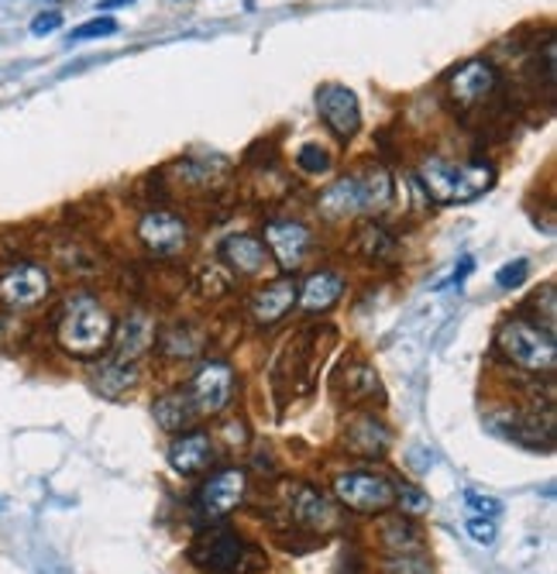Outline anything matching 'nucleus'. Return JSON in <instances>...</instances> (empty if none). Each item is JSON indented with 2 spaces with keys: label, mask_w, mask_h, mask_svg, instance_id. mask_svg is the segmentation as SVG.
Here are the masks:
<instances>
[{
  "label": "nucleus",
  "mask_w": 557,
  "mask_h": 574,
  "mask_svg": "<svg viewBox=\"0 0 557 574\" xmlns=\"http://www.w3.org/2000/svg\"><path fill=\"white\" fill-rule=\"evenodd\" d=\"M59 28H62V14L59 11H45V14H39V18L31 21V34H39V39H42V34L59 31Z\"/></svg>",
  "instance_id": "obj_30"
},
{
  "label": "nucleus",
  "mask_w": 557,
  "mask_h": 574,
  "mask_svg": "<svg viewBox=\"0 0 557 574\" xmlns=\"http://www.w3.org/2000/svg\"><path fill=\"white\" fill-rule=\"evenodd\" d=\"M186 392H190V400H193L196 413H203V416H217V413H224V410L231 406V400H234V369H231L227 362H203V365L193 372Z\"/></svg>",
  "instance_id": "obj_6"
},
{
  "label": "nucleus",
  "mask_w": 557,
  "mask_h": 574,
  "mask_svg": "<svg viewBox=\"0 0 557 574\" xmlns=\"http://www.w3.org/2000/svg\"><path fill=\"white\" fill-rule=\"evenodd\" d=\"M393 175L368 162L365 169L352 172V175H341L337 183H331L321 200L317 210L324 213L327 221H344V218H355V213H378L393 207Z\"/></svg>",
  "instance_id": "obj_2"
},
{
  "label": "nucleus",
  "mask_w": 557,
  "mask_h": 574,
  "mask_svg": "<svg viewBox=\"0 0 557 574\" xmlns=\"http://www.w3.org/2000/svg\"><path fill=\"white\" fill-rule=\"evenodd\" d=\"M162 351L172 354V358H193V354L200 351V338H193L190 328L176 324V328H172V331L162 338Z\"/></svg>",
  "instance_id": "obj_24"
},
{
  "label": "nucleus",
  "mask_w": 557,
  "mask_h": 574,
  "mask_svg": "<svg viewBox=\"0 0 557 574\" xmlns=\"http://www.w3.org/2000/svg\"><path fill=\"white\" fill-rule=\"evenodd\" d=\"M347 447L358 451L362 457H382L389 447V430L375 416H355L347 423Z\"/></svg>",
  "instance_id": "obj_19"
},
{
  "label": "nucleus",
  "mask_w": 557,
  "mask_h": 574,
  "mask_svg": "<svg viewBox=\"0 0 557 574\" xmlns=\"http://www.w3.org/2000/svg\"><path fill=\"white\" fill-rule=\"evenodd\" d=\"M496 169L489 162H447L440 155L424 159L421 165V183L427 197L440 207H458L478 200L485 190L493 187Z\"/></svg>",
  "instance_id": "obj_3"
},
{
  "label": "nucleus",
  "mask_w": 557,
  "mask_h": 574,
  "mask_svg": "<svg viewBox=\"0 0 557 574\" xmlns=\"http://www.w3.org/2000/svg\"><path fill=\"white\" fill-rule=\"evenodd\" d=\"M124 4H134V0H100V11H114V8H124Z\"/></svg>",
  "instance_id": "obj_32"
},
{
  "label": "nucleus",
  "mask_w": 557,
  "mask_h": 574,
  "mask_svg": "<svg viewBox=\"0 0 557 574\" xmlns=\"http://www.w3.org/2000/svg\"><path fill=\"white\" fill-rule=\"evenodd\" d=\"M341 296H344V279L337 272H331V269L313 272L296 290V303L306 313H327Z\"/></svg>",
  "instance_id": "obj_17"
},
{
  "label": "nucleus",
  "mask_w": 557,
  "mask_h": 574,
  "mask_svg": "<svg viewBox=\"0 0 557 574\" xmlns=\"http://www.w3.org/2000/svg\"><path fill=\"white\" fill-rule=\"evenodd\" d=\"M49 293H52V279L34 262H18L0 275V303L4 306L28 310V306H39Z\"/></svg>",
  "instance_id": "obj_10"
},
{
  "label": "nucleus",
  "mask_w": 557,
  "mask_h": 574,
  "mask_svg": "<svg viewBox=\"0 0 557 574\" xmlns=\"http://www.w3.org/2000/svg\"><path fill=\"white\" fill-rule=\"evenodd\" d=\"M313 244L310 228H303L300 221H269L265 224V248L269 259L283 269V275L296 272L306 259V251Z\"/></svg>",
  "instance_id": "obj_12"
},
{
  "label": "nucleus",
  "mask_w": 557,
  "mask_h": 574,
  "mask_svg": "<svg viewBox=\"0 0 557 574\" xmlns=\"http://www.w3.org/2000/svg\"><path fill=\"white\" fill-rule=\"evenodd\" d=\"M290 516L306 526V530H327L334 526V510H331V502L317 492V489H310V485H300L293 492V502H290Z\"/></svg>",
  "instance_id": "obj_18"
},
{
  "label": "nucleus",
  "mask_w": 557,
  "mask_h": 574,
  "mask_svg": "<svg viewBox=\"0 0 557 574\" xmlns=\"http://www.w3.org/2000/svg\"><path fill=\"white\" fill-rule=\"evenodd\" d=\"M245 554H249V547L234 530H206L190 547V561L203 571H214V574L237 571L241 564H245Z\"/></svg>",
  "instance_id": "obj_7"
},
{
  "label": "nucleus",
  "mask_w": 557,
  "mask_h": 574,
  "mask_svg": "<svg viewBox=\"0 0 557 574\" xmlns=\"http://www.w3.org/2000/svg\"><path fill=\"white\" fill-rule=\"evenodd\" d=\"M296 290H300V285L290 275H278V279L265 282L262 290L255 293V300H252L255 324H262V328L278 324V320H283L296 306Z\"/></svg>",
  "instance_id": "obj_14"
},
{
  "label": "nucleus",
  "mask_w": 557,
  "mask_h": 574,
  "mask_svg": "<svg viewBox=\"0 0 557 574\" xmlns=\"http://www.w3.org/2000/svg\"><path fill=\"white\" fill-rule=\"evenodd\" d=\"M468 533L475 536V544H482V547H489L493 541H496V523L493 520H468Z\"/></svg>",
  "instance_id": "obj_29"
},
{
  "label": "nucleus",
  "mask_w": 557,
  "mask_h": 574,
  "mask_svg": "<svg viewBox=\"0 0 557 574\" xmlns=\"http://www.w3.org/2000/svg\"><path fill=\"white\" fill-rule=\"evenodd\" d=\"M499 351L509 358L516 369L530 375H550L557 369V341L550 328H540L534 320L509 316L496 334Z\"/></svg>",
  "instance_id": "obj_4"
},
{
  "label": "nucleus",
  "mask_w": 557,
  "mask_h": 574,
  "mask_svg": "<svg viewBox=\"0 0 557 574\" xmlns=\"http://www.w3.org/2000/svg\"><path fill=\"white\" fill-rule=\"evenodd\" d=\"M396 502H399L403 513H424V510H431V499L421 489H413V485L396 489Z\"/></svg>",
  "instance_id": "obj_28"
},
{
  "label": "nucleus",
  "mask_w": 557,
  "mask_h": 574,
  "mask_svg": "<svg viewBox=\"0 0 557 574\" xmlns=\"http://www.w3.org/2000/svg\"><path fill=\"white\" fill-rule=\"evenodd\" d=\"M317 114L324 118L327 131L337 141H352L362 128V107L352 87L344 83H324L317 90Z\"/></svg>",
  "instance_id": "obj_9"
},
{
  "label": "nucleus",
  "mask_w": 557,
  "mask_h": 574,
  "mask_svg": "<svg viewBox=\"0 0 557 574\" xmlns=\"http://www.w3.org/2000/svg\"><path fill=\"white\" fill-rule=\"evenodd\" d=\"M499 83V73L493 62L485 59H468L465 66H458L455 73L447 77V97L458 111H468V107L482 103Z\"/></svg>",
  "instance_id": "obj_11"
},
{
  "label": "nucleus",
  "mask_w": 557,
  "mask_h": 574,
  "mask_svg": "<svg viewBox=\"0 0 557 574\" xmlns=\"http://www.w3.org/2000/svg\"><path fill=\"white\" fill-rule=\"evenodd\" d=\"M334 495L355 513H386L396 506V485L375 472H347L334 479Z\"/></svg>",
  "instance_id": "obj_5"
},
{
  "label": "nucleus",
  "mask_w": 557,
  "mask_h": 574,
  "mask_svg": "<svg viewBox=\"0 0 557 574\" xmlns=\"http://www.w3.org/2000/svg\"><path fill=\"white\" fill-rule=\"evenodd\" d=\"M193 416H200V413H196V406H193L186 389L169 392V396H162L155 403V420L162 423V430H172V434H176V430H183V426H190Z\"/></svg>",
  "instance_id": "obj_20"
},
{
  "label": "nucleus",
  "mask_w": 557,
  "mask_h": 574,
  "mask_svg": "<svg viewBox=\"0 0 557 574\" xmlns=\"http://www.w3.org/2000/svg\"><path fill=\"white\" fill-rule=\"evenodd\" d=\"M472 269H475V262H472V259H462V269L455 272V282L462 285V282H465V275H468Z\"/></svg>",
  "instance_id": "obj_33"
},
{
  "label": "nucleus",
  "mask_w": 557,
  "mask_h": 574,
  "mask_svg": "<svg viewBox=\"0 0 557 574\" xmlns=\"http://www.w3.org/2000/svg\"><path fill=\"white\" fill-rule=\"evenodd\" d=\"M296 165L306 175H324L331 169V152L324 145H317V141H306V145L296 152Z\"/></svg>",
  "instance_id": "obj_25"
},
{
  "label": "nucleus",
  "mask_w": 557,
  "mask_h": 574,
  "mask_svg": "<svg viewBox=\"0 0 557 574\" xmlns=\"http://www.w3.org/2000/svg\"><path fill=\"white\" fill-rule=\"evenodd\" d=\"M382 541H386V547L406 554V551H416V547H421V533H416V526H413L409 520L396 516V520H386V523H382Z\"/></svg>",
  "instance_id": "obj_23"
},
{
  "label": "nucleus",
  "mask_w": 557,
  "mask_h": 574,
  "mask_svg": "<svg viewBox=\"0 0 557 574\" xmlns=\"http://www.w3.org/2000/svg\"><path fill=\"white\" fill-rule=\"evenodd\" d=\"M468 506H472V510H478L482 516H499V513H503V502H499V499L475 495V492H468Z\"/></svg>",
  "instance_id": "obj_31"
},
{
  "label": "nucleus",
  "mask_w": 557,
  "mask_h": 574,
  "mask_svg": "<svg viewBox=\"0 0 557 574\" xmlns=\"http://www.w3.org/2000/svg\"><path fill=\"white\" fill-rule=\"evenodd\" d=\"M217 255H221V262H227L237 275H259V272H265V265L272 262L265 241L255 238V234H227V238L217 244Z\"/></svg>",
  "instance_id": "obj_15"
},
{
  "label": "nucleus",
  "mask_w": 557,
  "mask_h": 574,
  "mask_svg": "<svg viewBox=\"0 0 557 574\" xmlns=\"http://www.w3.org/2000/svg\"><path fill=\"white\" fill-rule=\"evenodd\" d=\"M152 344V324L145 313H131L124 320V338L118 344V362H131V358H138L145 348Z\"/></svg>",
  "instance_id": "obj_22"
},
{
  "label": "nucleus",
  "mask_w": 557,
  "mask_h": 574,
  "mask_svg": "<svg viewBox=\"0 0 557 574\" xmlns=\"http://www.w3.org/2000/svg\"><path fill=\"white\" fill-rule=\"evenodd\" d=\"M245 492H249V475L241 469H224L217 475H211L200 489V510L203 516L211 520H221V516H231L241 502H245Z\"/></svg>",
  "instance_id": "obj_13"
},
{
  "label": "nucleus",
  "mask_w": 557,
  "mask_h": 574,
  "mask_svg": "<svg viewBox=\"0 0 557 574\" xmlns=\"http://www.w3.org/2000/svg\"><path fill=\"white\" fill-rule=\"evenodd\" d=\"M527 275H530V265L524 259H516V262H509V265H503L496 272V285H499V290H516V285H524Z\"/></svg>",
  "instance_id": "obj_27"
},
{
  "label": "nucleus",
  "mask_w": 557,
  "mask_h": 574,
  "mask_svg": "<svg viewBox=\"0 0 557 574\" xmlns=\"http://www.w3.org/2000/svg\"><path fill=\"white\" fill-rule=\"evenodd\" d=\"M138 241H142L155 259H172L186 251L190 244V224L172 210H149L138 221Z\"/></svg>",
  "instance_id": "obj_8"
},
{
  "label": "nucleus",
  "mask_w": 557,
  "mask_h": 574,
  "mask_svg": "<svg viewBox=\"0 0 557 574\" xmlns=\"http://www.w3.org/2000/svg\"><path fill=\"white\" fill-rule=\"evenodd\" d=\"M118 21L114 18H108V14H103V18H90V21H83L80 28H73V31H69V42H90V39H108V34H118Z\"/></svg>",
  "instance_id": "obj_26"
},
{
  "label": "nucleus",
  "mask_w": 557,
  "mask_h": 574,
  "mask_svg": "<svg viewBox=\"0 0 557 574\" xmlns=\"http://www.w3.org/2000/svg\"><path fill=\"white\" fill-rule=\"evenodd\" d=\"M0 506H4V502H0Z\"/></svg>",
  "instance_id": "obj_34"
},
{
  "label": "nucleus",
  "mask_w": 557,
  "mask_h": 574,
  "mask_svg": "<svg viewBox=\"0 0 557 574\" xmlns=\"http://www.w3.org/2000/svg\"><path fill=\"white\" fill-rule=\"evenodd\" d=\"M352 248H355V255H362L365 262H386L396 251V238L382 224H365V228H358Z\"/></svg>",
  "instance_id": "obj_21"
},
{
  "label": "nucleus",
  "mask_w": 557,
  "mask_h": 574,
  "mask_svg": "<svg viewBox=\"0 0 557 574\" xmlns=\"http://www.w3.org/2000/svg\"><path fill=\"white\" fill-rule=\"evenodd\" d=\"M114 331H118L114 313L97 296L77 293V296L65 300V306L59 313L55 341L65 354H73V358H97L114 344Z\"/></svg>",
  "instance_id": "obj_1"
},
{
  "label": "nucleus",
  "mask_w": 557,
  "mask_h": 574,
  "mask_svg": "<svg viewBox=\"0 0 557 574\" xmlns=\"http://www.w3.org/2000/svg\"><path fill=\"white\" fill-rule=\"evenodd\" d=\"M214 441L206 430H190V434H180L169 447V464L176 469L180 475H200L211 469L214 461Z\"/></svg>",
  "instance_id": "obj_16"
}]
</instances>
